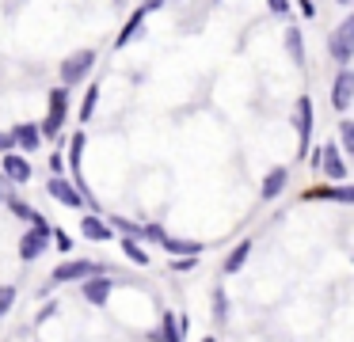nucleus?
Returning a JSON list of instances; mask_svg holds the SVG:
<instances>
[{"label":"nucleus","mask_w":354,"mask_h":342,"mask_svg":"<svg viewBox=\"0 0 354 342\" xmlns=\"http://www.w3.org/2000/svg\"><path fill=\"white\" fill-rule=\"evenodd\" d=\"M65 118H69V88H50V111H46V118L39 122V133H42V141H57L62 137V129H65Z\"/></svg>","instance_id":"1"},{"label":"nucleus","mask_w":354,"mask_h":342,"mask_svg":"<svg viewBox=\"0 0 354 342\" xmlns=\"http://www.w3.org/2000/svg\"><path fill=\"white\" fill-rule=\"evenodd\" d=\"M92 68H95V50H88V46H84V50H73L69 57L57 65V76H62L65 88H77L80 80L92 76Z\"/></svg>","instance_id":"2"},{"label":"nucleus","mask_w":354,"mask_h":342,"mask_svg":"<svg viewBox=\"0 0 354 342\" xmlns=\"http://www.w3.org/2000/svg\"><path fill=\"white\" fill-rule=\"evenodd\" d=\"M46 194L54 198V202L69 205V209H92V198H88L73 179H65V175H54V179L46 182Z\"/></svg>","instance_id":"3"},{"label":"nucleus","mask_w":354,"mask_h":342,"mask_svg":"<svg viewBox=\"0 0 354 342\" xmlns=\"http://www.w3.org/2000/svg\"><path fill=\"white\" fill-rule=\"evenodd\" d=\"M313 167L316 171H324L328 175L331 182H346V164H343V152L335 149V144H320V149H316V156H313Z\"/></svg>","instance_id":"4"},{"label":"nucleus","mask_w":354,"mask_h":342,"mask_svg":"<svg viewBox=\"0 0 354 342\" xmlns=\"http://www.w3.org/2000/svg\"><path fill=\"white\" fill-rule=\"evenodd\" d=\"M293 129H297V156H305L308 144H313V99L301 95L297 103H293Z\"/></svg>","instance_id":"5"},{"label":"nucleus","mask_w":354,"mask_h":342,"mask_svg":"<svg viewBox=\"0 0 354 342\" xmlns=\"http://www.w3.org/2000/svg\"><path fill=\"white\" fill-rule=\"evenodd\" d=\"M351 38H354V19H343L335 30H331V38H328V50H331V57H335V65L339 68H346L351 65Z\"/></svg>","instance_id":"6"},{"label":"nucleus","mask_w":354,"mask_h":342,"mask_svg":"<svg viewBox=\"0 0 354 342\" xmlns=\"http://www.w3.org/2000/svg\"><path fill=\"white\" fill-rule=\"evenodd\" d=\"M0 175H4V179L8 182H19V187H24V182H31V160L24 156V152H4V160H0Z\"/></svg>","instance_id":"7"},{"label":"nucleus","mask_w":354,"mask_h":342,"mask_svg":"<svg viewBox=\"0 0 354 342\" xmlns=\"http://www.w3.org/2000/svg\"><path fill=\"white\" fill-rule=\"evenodd\" d=\"M331 103H335L339 114L351 111V103H354V73H351V65L335 73V84H331Z\"/></svg>","instance_id":"8"},{"label":"nucleus","mask_w":354,"mask_h":342,"mask_svg":"<svg viewBox=\"0 0 354 342\" xmlns=\"http://www.w3.org/2000/svg\"><path fill=\"white\" fill-rule=\"evenodd\" d=\"M46 251H50V232L27 228V232L19 236V258H24V263H35V258H42Z\"/></svg>","instance_id":"9"},{"label":"nucleus","mask_w":354,"mask_h":342,"mask_svg":"<svg viewBox=\"0 0 354 342\" xmlns=\"http://www.w3.org/2000/svg\"><path fill=\"white\" fill-rule=\"evenodd\" d=\"M88 274H100V263H92V258H69V263L54 266L57 285H65V281H84Z\"/></svg>","instance_id":"10"},{"label":"nucleus","mask_w":354,"mask_h":342,"mask_svg":"<svg viewBox=\"0 0 354 342\" xmlns=\"http://www.w3.org/2000/svg\"><path fill=\"white\" fill-rule=\"evenodd\" d=\"M111 289H115L111 274H88V278L80 281V293H84L88 304H107L111 301Z\"/></svg>","instance_id":"11"},{"label":"nucleus","mask_w":354,"mask_h":342,"mask_svg":"<svg viewBox=\"0 0 354 342\" xmlns=\"http://www.w3.org/2000/svg\"><path fill=\"white\" fill-rule=\"evenodd\" d=\"M80 236H84V240H95V243H111L115 240V228H111L107 220H100L95 213H88V217H80Z\"/></svg>","instance_id":"12"},{"label":"nucleus","mask_w":354,"mask_h":342,"mask_svg":"<svg viewBox=\"0 0 354 342\" xmlns=\"http://www.w3.org/2000/svg\"><path fill=\"white\" fill-rule=\"evenodd\" d=\"M8 133H12V141H16L19 152H39L42 133H39V126H35V122H19V126L8 129Z\"/></svg>","instance_id":"13"},{"label":"nucleus","mask_w":354,"mask_h":342,"mask_svg":"<svg viewBox=\"0 0 354 342\" xmlns=\"http://www.w3.org/2000/svg\"><path fill=\"white\" fill-rule=\"evenodd\" d=\"M286 182H290V171H286V167L267 171V179H263V187H259V198H263V202H274V198L286 190Z\"/></svg>","instance_id":"14"},{"label":"nucleus","mask_w":354,"mask_h":342,"mask_svg":"<svg viewBox=\"0 0 354 342\" xmlns=\"http://www.w3.org/2000/svg\"><path fill=\"white\" fill-rule=\"evenodd\" d=\"M145 15H149L145 8H138V12H133L130 19H126V27L118 30V38H115V46H118V50H122V46H130L133 38H138L141 30H145Z\"/></svg>","instance_id":"15"},{"label":"nucleus","mask_w":354,"mask_h":342,"mask_svg":"<svg viewBox=\"0 0 354 342\" xmlns=\"http://www.w3.org/2000/svg\"><path fill=\"white\" fill-rule=\"evenodd\" d=\"M160 251H168L171 258H183V255H202V243L194 240H171V236H164L160 243H156Z\"/></svg>","instance_id":"16"},{"label":"nucleus","mask_w":354,"mask_h":342,"mask_svg":"<svg viewBox=\"0 0 354 342\" xmlns=\"http://www.w3.org/2000/svg\"><path fill=\"white\" fill-rule=\"evenodd\" d=\"M84 144H88V137H84V126H80L77 133L69 137V167H73V182H80V156H84Z\"/></svg>","instance_id":"17"},{"label":"nucleus","mask_w":354,"mask_h":342,"mask_svg":"<svg viewBox=\"0 0 354 342\" xmlns=\"http://www.w3.org/2000/svg\"><path fill=\"white\" fill-rule=\"evenodd\" d=\"M156 342H183V327H179V316H176V312H164L160 331H156Z\"/></svg>","instance_id":"18"},{"label":"nucleus","mask_w":354,"mask_h":342,"mask_svg":"<svg viewBox=\"0 0 354 342\" xmlns=\"http://www.w3.org/2000/svg\"><path fill=\"white\" fill-rule=\"evenodd\" d=\"M248 255H252V240H240V243H236V247H232V251H229V255H225V263H221V270H225V274H236V270H240V266H244V263H248Z\"/></svg>","instance_id":"19"},{"label":"nucleus","mask_w":354,"mask_h":342,"mask_svg":"<svg viewBox=\"0 0 354 342\" xmlns=\"http://www.w3.org/2000/svg\"><path fill=\"white\" fill-rule=\"evenodd\" d=\"M286 50H290L293 65H305V35H301L297 23H293V27H286Z\"/></svg>","instance_id":"20"},{"label":"nucleus","mask_w":354,"mask_h":342,"mask_svg":"<svg viewBox=\"0 0 354 342\" xmlns=\"http://www.w3.org/2000/svg\"><path fill=\"white\" fill-rule=\"evenodd\" d=\"M118 247H122V255L130 258V263L149 266V251L141 247V240H133V236H122V240H118Z\"/></svg>","instance_id":"21"},{"label":"nucleus","mask_w":354,"mask_h":342,"mask_svg":"<svg viewBox=\"0 0 354 342\" xmlns=\"http://www.w3.org/2000/svg\"><path fill=\"white\" fill-rule=\"evenodd\" d=\"M335 129H339V152H343V156H354V122L343 114V118L335 122Z\"/></svg>","instance_id":"22"},{"label":"nucleus","mask_w":354,"mask_h":342,"mask_svg":"<svg viewBox=\"0 0 354 342\" xmlns=\"http://www.w3.org/2000/svg\"><path fill=\"white\" fill-rule=\"evenodd\" d=\"M100 84H92V88L84 91V103H80V126H84V122H92V114H95V103H100Z\"/></svg>","instance_id":"23"},{"label":"nucleus","mask_w":354,"mask_h":342,"mask_svg":"<svg viewBox=\"0 0 354 342\" xmlns=\"http://www.w3.org/2000/svg\"><path fill=\"white\" fill-rule=\"evenodd\" d=\"M111 228L122 236H133V240H141V225L138 220H126V217H111Z\"/></svg>","instance_id":"24"},{"label":"nucleus","mask_w":354,"mask_h":342,"mask_svg":"<svg viewBox=\"0 0 354 342\" xmlns=\"http://www.w3.org/2000/svg\"><path fill=\"white\" fill-rule=\"evenodd\" d=\"M12 304H16V289H12V285H0V319L12 312Z\"/></svg>","instance_id":"25"},{"label":"nucleus","mask_w":354,"mask_h":342,"mask_svg":"<svg viewBox=\"0 0 354 342\" xmlns=\"http://www.w3.org/2000/svg\"><path fill=\"white\" fill-rule=\"evenodd\" d=\"M50 236H54V247L57 251H73V236L65 232V228H50Z\"/></svg>","instance_id":"26"},{"label":"nucleus","mask_w":354,"mask_h":342,"mask_svg":"<svg viewBox=\"0 0 354 342\" xmlns=\"http://www.w3.org/2000/svg\"><path fill=\"white\" fill-rule=\"evenodd\" d=\"M194 258H198V255H183V258H171V270H179V274H183V270H191V266H194Z\"/></svg>","instance_id":"27"},{"label":"nucleus","mask_w":354,"mask_h":342,"mask_svg":"<svg viewBox=\"0 0 354 342\" xmlns=\"http://www.w3.org/2000/svg\"><path fill=\"white\" fill-rule=\"evenodd\" d=\"M50 171H54V175L65 171V156H62V152H50Z\"/></svg>","instance_id":"28"},{"label":"nucleus","mask_w":354,"mask_h":342,"mask_svg":"<svg viewBox=\"0 0 354 342\" xmlns=\"http://www.w3.org/2000/svg\"><path fill=\"white\" fill-rule=\"evenodd\" d=\"M16 149V141H12V133L8 129H0V156H4V152H12Z\"/></svg>","instance_id":"29"},{"label":"nucleus","mask_w":354,"mask_h":342,"mask_svg":"<svg viewBox=\"0 0 354 342\" xmlns=\"http://www.w3.org/2000/svg\"><path fill=\"white\" fill-rule=\"evenodd\" d=\"M214 304H217V319H225V312H229V308H225V289H217V293H214Z\"/></svg>","instance_id":"30"},{"label":"nucleus","mask_w":354,"mask_h":342,"mask_svg":"<svg viewBox=\"0 0 354 342\" xmlns=\"http://www.w3.org/2000/svg\"><path fill=\"white\" fill-rule=\"evenodd\" d=\"M267 8L274 15H286V12H290V0H267Z\"/></svg>","instance_id":"31"},{"label":"nucleus","mask_w":354,"mask_h":342,"mask_svg":"<svg viewBox=\"0 0 354 342\" xmlns=\"http://www.w3.org/2000/svg\"><path fill=\"white\" fill-rule=\"evenodd\" d=\"M297 8H301V15H305V19H313V15H316V4H313V0H297Z\"/></svg>","instance_id":"32"},{"label":"nucleus","mask_w":354,"mask_h":342,"mask_svg":"<svg viewBox=\"0 0 354 342\" xmlns=\"http://www.w3.org/2000/svg\"><path fill=\"white\" fill-rule=\"evenodd\" d=\"M164 4H168V0H145L141 8H145V12H156V8H164Z\"/></svg>","instance_id":"33"},{"label":"nucleus","mask_w":354,"mask_h":342,"mask_svg":"<svg viewBox=\"0 0 354 342\" xmlns=\"http://www.w3.org/2000/svg\"><path fill=\"white\" fill-rule=\"evenodd\" d=\"M54 312H57V304H54V301H50V304H46V308H42V312H39V319H50V316H54Z\"/></svg>","instance_id":"34"},{"label":"nucleus","mask_w":354,"mask_h":342,"mask_svg":"<svg viewBox=\"0 0 354 342\" xmlns=\"http://www.w3.org/2000/svg\"><path fill=\"white\" fill-rule=\"evenodd\" d=\"M0 182H4V175H0ZM0 202H4V190H0Z\"/></svg>","instance_id":"35"},{"label":"nucleus","mask_w":354,"mask_h":342,"mask_svg":"<svg viewBox=\"0 0 354 342\" xmlns=\"http://www.w3.org/2000/svg\"><path fill=\"white\" fill-rule=\"evenodd\" d=\"M202 342H217V339H209V334H206V339H202Z\"/></svg>","instance_id":"36"},{"label":"nucleus","mask_w":354,"mask_h":342,"mask_svg":"<svg viewBox=\"0 0 354 342\" xmlns=\"http://www.w3.org/2000/svg\"><path fill=\"white\" fill-rule=\"evenodd\" d=\"M339 4H343V8H346V4H351V0H339Z\"/></svg>","instance_id":"37"}]
</instances>
